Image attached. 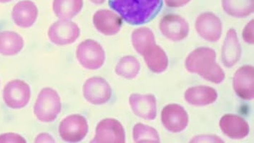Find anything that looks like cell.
Wrapping results in <instances>:
<instances>
[{"label": "cell", "instance_id": "1", "mask_svg": "<svg viewBox=\"0 0 254 143\" xmlns=\"http://www.w3.org/2000/svg\"><path fill=\"white\" fill-rule=\"evenodd\" d=\"M108 4L127 23L140 25L148 23L159 14L163 0H109Z\"/></svg>", "mask_w": 254, "mask_h": 143}, {"label": "cell", "instance_id": "2", "mask_svg": "<svg viewBox=\"0 0 254 143\" xmlns=\"http://www.w3.org/2000/svg\"><path fill=\"white\" fill-rule=\"evenodd\" d=\"M216 60V52L213 49L197 48L186 58V68L189 72L196 73L209 82L221 83L226 75Z\"/></svg>", "mask_w": 254, "mask_h": 143}, {"label": "cell", "instance_id": "3", "mask_svg": "<svg viewBox=\"0 0 254 143\" xmlns=\"http://www.w3.org/2000/svg\"><path fill=\"white\" fill-rule=\"evenodd\" d=\"M62 109L61 97L56 90L45 87L40 91L34 107V113L42 123H51L56 119Z\"/></svg>", "mask_w": 254, "mask_h": 143}, {"label": "cell", "instance_id": "4", "mask_svg": "<svg viewBox=\"0 0 254 143\" xmlns=\"http://www.w3.org/2000/svg\"><path fill=\"white\" fill-rule=\"evenodd\" d=\"M79 63L85 69L96 71L104 64L106 54L103 47L93 40L81 42L76 50Z\"/></svg>", "mask_w": 254, "mask_h": 143}, {"label": "cell", "instance_id": "5", "mask_svg": "<svg viewBox=\"0 0 254 143\" xmlns=\"http://www.w3.org/2000/svg\"><path fill=\"white\" fill-rule=\"evenodd\" d=\"M87 120L78 114L69 115L60 123V136L66 142H80L87 136Z\"/></svg>", "mask_w": 254, "mask_h": 143}, {"label": "cell", "instance_id": "6", "mask_svg": "<svg viewBox=\"0 0 254 143\" xmlns=\"http://www.w3.org/2000/svg\"><path fill=\"white\" fill-rule=\"evenodd\" d=\"M80 35L78 26L69 19L57 21L50 26L48 37L55 45L64 46L73 43Z\"/></svg>", "mask_w": 254, "mask_h": 143}, {"label": "cell", "instance_id": "7", "mask_svg": "<svg viewBox=\"0 0 254 143\" xmlns=\"http://www.w3.org/2000/svg\"><path fill=\"white\" fill-rule=\"evenodd\" d=\"M31 97L30 86L20 79H14L6 84L3 90V100L6 106L20 109L28 104Z\"/></svg>", "mask_w": 254, "mask_h": 143}, {"label": "cell", "instance_id": "8", "mask_svg": "<svg viewBox=\"0 0 254 143\" xmlns=\"http://www.w3.org/2000/svg\"><path fill=\"white\" fill-rule=\"evenodd\" d=\"M126 135L122 124L113 118L101 120L95 129V138L92 143H124Z\"/></svg>", "mask_w": 254, "mask_h": 143}, {"label": "cell", "instance_id": "9", "mask_svg": "<svg viewBox=\"0 0 254 143\" xmlns=\"http://www.w3.org/2000/svg\"><path fill=\"white\" fill-rule=\"evenodd\" d=\"M83 95L85 100L93 105H100L109 101L112 89L109 83L99 77L89 78L83 84Z\"/></svg>", "mask_w": 254, "mask_h": 143}, {"label": "cell", "instance_id": "10", "mask_svg": "<svg viewBox=\"0 0 254 143\" xmlns=\"http://www.w3.org/2000/svg\"><path fill=\"white\" fill-rule=\"evenodd\" d=\"M159 27L163 35L173 42L181 41L189 33L187 21L178 14L165 15L160 22Z\"/></svg>", "mask_w": 254, "mask_h": 143}, {"label": "cell", "instance_id": "11", "mask_svg": "<svg viewBox=\"0 0 254 143\" xmlns=\"http://www.w3.org/2000/svg\"><path fill=\"white\" fill-rule=\"evenodd\" d=\"M161 121L167 131L173 133H181L187 127L189 115L181 105L170 104L162 110Z\"/></svg>", "mask_w": 254, "mask_h": 143}, {"label": "cell", "instance_id": "12", "mask_svg": "<svg viewBox=\"0 0 254 143\" xmlns=\"http://www.w3.org/2000/svg\"><path fill=\"white\" fill-rule=\"evenodd\" d=\"M195 29L198 35L205 40L217 42L222 35V22L213 13H202L195 21Z\"/></svg>", "mask_w": 254, "mask_h": 143}, {"label": "cell", "instance_id": "13", "mask_svg": "<svg viewBox=\"0 0 254 143\" xmlns=\"http://www.w3.org/2000/svg\"><path fill=\"white\" fill-rule=\"evenodd\" d=\"M254 67L244 66L239 68L233 78V87L236 95L243 100L254 99Z\"/></svg>", "mask_w": 254, "mask_h": 143}, {"label": "cell", "instance_id": "14", "mask_svg": "<svg viewBox=\"0 0 254 143\" xmlns=\"http://www.w3.org/2000/svg\"><path fill=\"white\" fill-rule=\"evenodd\" d=\"M93 24L100 33L106 36H113L121 30L123 19L111 10L100 9L94 14Z\"/></svg>", "mask_w": 254, "mask_h": 143}, {"label": "cell", "instance_id": "15", "mask_svg": "<svg viewBox=\"0 0 254 143\" xmlns=\"http://www.w3.org/2000/svg\"><path fill=\"white\" fill-rule=\"evenodd\" d=\"M129 104L136 116L148 120L156 118V99L154 95L132 94L129 97Z\"/></svg>", "mask_w": 254, "mask_h": 143}, {"label": "cell", "instance_id": "16", "mask_svg": "<svg viewBox=\"0 0 254 143\" xmlns=\"http://www.w3.org/2000/svg\"><path fill=\"white\" fill-rule=\"evenodd\" d=\"M219 125L223 133L231 139H244L249 133L248 123L239 115H223L220 120Z\"/></svg>", "mask_w": 254, "mask_h": 143}, {"label": "cell", "instance_id": "17", "mask_svg": "<svg viewBox=\"0 0 254 143\" xmlns=\"http://www.w3.org/2000/svg\"><path fill=\"white\" fill-rule=\"evenodd\" d=\"M38 16L36 4L30 0L19 1L12 9V17L16 25L28 28L35 23Z\"/></svg>", "mask_w": 254, "mask_h": 143}, {"label": "cell", "instance_id": "18", "mask_svg": "<svg viewBox=\"0 0 254 143\" xmlns=\"http://www.w3.org/2000/svg\"><path fill=\"white\" fill-rule=\"evenodd\" d=\"M242 56V48L238 38L237 32L231 28L228 31L223 45L221 58L226 68H232L237 64Z\"/></svg>", "mask_w": 254, "mask_h": 143}, {"label": "cell", "instance_id": "19", "mask_svg": "<svg viewBox=\"0 0 254 143\" xmlns=\"http://www.w3.org/2000/svg\"><path fill=\"white\" fill-rule=\"evenodd\" d=\"M185 100L194 106H206L216 101L218 94L216 89L211 87L200 85L190 87L186 91Z\"/></svg>", "mask_w": 254, "mask_h": 143}, {"label": "cell", "instance_id": "20", "mask_svg": "<svg viewBox=\"0 0 254 143\" xmlns=\"http://www.w3.org/2000/svg\"><path fill=\"white\" fill-rule=\"evenodd\" d=\"M142 56L144 58L146 66L153 72H163L168 68L167 55L164 50L156 44L147 49Z\"/></svg>", "mask_w": 254, "mask_h": 143}, {"label": "cell", "instance_id": "21", "mask_svg": "<svg viewBox=\"0 0 254 143\" xmlns=\"http://www.w3.org/2000/svg\"><path fill=\"white\" fill-rule=\"evenodd\" d=\"M24 47L23 38L11 31L0 32V54L4 56L17 55Z\"/></svg>", "mask_w": 254, "mask_h": 143}, {"label": "cell", "instance_id": "22", "mask_svg": "<svg viewBox=\"0 0 254 143\" xmlns=\"http://www.w3.org/2000/svg\"><path fill=\"white\" fill-rule=\"evenodd\" d=\"M222 6L231 17H246L254 12V0H222Z\"/></svg>", "mask_w": 254, "mask_h": 143}, {"label": "cell", "instance_id": "23", "mask_svg": "<svg viewBox=\"0 0 254 143\" xmlns=\"http://www.w3.org/2000/svg\"><path fill=\"white\" fill-rule=\"evenodd\" d=\"M53 11L57 17L69 19L77 15L83 6L82 0H53Z\"/></svg>", "mask_w": 254, "mask_h": 143}, {"label": "cell", "instance_id": "24", "mask_svg": "<svg viewBox=\"0 0 254 143\" xmlns=\"http://www.w3.org/2000/svg\"><path fill=\"white\" fill-rule=\"evenodd\" d=\"M131 40L135 51L140 55H143L147 49L155 44L154 34L145 27L134 30L131 36Z\"/></svg>", "mask_w": 254, "mask_h": 143}, {"label": "cell", "instance_id": "25", "mask_svg": "<svg viewBox=\"0 0 254 143\" xmlns=\"http://www.w3.org/2000/svg\"><path fill=\"white\" fill-rule=\"evenodd\" d=\"M140 70L138 60L133 56H125L118 62L116 68V72L120 77L126 79L136 77Z\"/></svg>", "mask_w": 254, "mask_h": 143}, {"label": "cell", "instance_id": "26", "mask_svg": "<svg viewBox=\"0 0 254 143\" xmlns=\"http://www.w3.org/2000/svg\"><path fill=\"white\" fill-rule=\"evenodd\" d=\"M132 136L135 143H159L160 137L155 128L143 123H137L133 127Z\"/></svg>", "mask_w": 254, "mask_h": 143}, {"label": "cell", "instance_id": "27", "mask_svg": "<svg viewBox=\"0 0 254 143\" xmlns=\"http://www.w3.org/2000/svg\"><path fill=\"white\" fill-rule=\"evenodd\" d=\"M190 143H223V140L216 136L211 135H202L192 138Z\"/></svg>", "mask_w": 254, "mask_h": 143}, {"label": "cell", "instance_id": "28", "mask_svg": "<svg viewBox=\"0 0 254 143\" xmlns=\"http://www.w3.org/2000/svg\"><path fill=\"white\" fill-rule=\"evenodd\" d=\"M254 19L251 20L243 31V38L244 41L251 45L254 44Z\"/></svg>", "mask_w": 254, "mask_h": 143}, {"label": "cell", "instance_id": "29", "mask_svg": "<svg viewBox=\"0 0 254 143\" xmlns=\"http://www.w3.org/2000/svg\"><path fill=\"white\" fill-rule=\"evenodd\" d=\"M0 143H26L22 136L15 133H5L0 136Z\"/></svg>", "mask_w": 254, "mask_h": 143}, {"label": "cell", "instance_id": "30", "mask_svg": "<svg viewBox=\"0 0 254 143\" xmlns=\"http://www.w3.org/2000/svg\"><path fill=\"white\" fill-rule=\"evenodd\" d=\"M190 0H165L168 7H181L187 4Z\"/></svg>", "mask_w": 254, "mask_h": 143}, {"label": "cell", "instance_id": "31", "mask_svg": "<svg viewBox=\"0 0 254 143\" xmlns=\"http://www.w3.org/2000/svg\"><path fill=\"white\" fill-rule=\"evenodd\" d=\"M35 143H55V140L48 133H40L37 136Z\"/></svg>", "mask_w": 254, "mask_h": 143}, {"label": "cell", "instance_id": "32", "mask_svg": "<svg viewBox=\"0 0 254 143\" xmlns=\"http://www.w3.org/2000/svg\"><path fill=\"white\" fill-rule=\"evenodd\" d=\"M90 1L95 4H101L106 1V0H90Z\"/></svg>", "mask_w": 254, "mask_h": 143}, {"label": "cell", "instance_id": "33", "mask_svg": "<svg viewBox=\"0 0 254 143\" xmlns=\"http://www.w3.org/2000/svg\"><path fill=\"white\" fill-rule=\"evenodd\" d=\"M12 1V0H0L1 3L9 2V1Z\"/></svg>", "mask_w": 254, "mask_h": 143}]
</instances>
